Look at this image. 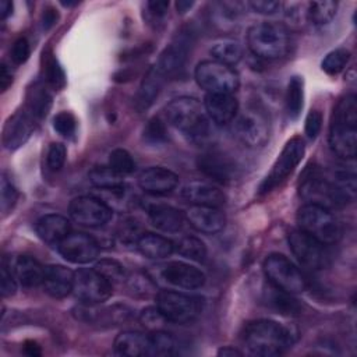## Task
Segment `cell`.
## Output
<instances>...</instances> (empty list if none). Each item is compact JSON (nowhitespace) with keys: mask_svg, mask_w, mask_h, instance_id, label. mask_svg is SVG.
Listing matches in <instances>:
<instances>
[{"mask_svg":"<svg viewBox=\"0 0 357 357\" xmlns=\"http://www.w3.org/2000/svg\"><path fill=\"white\" fill-rule=\"evenodd\" d=\"M300 195L307 204H315L326 209L343 206L356 195V176L347 170L325 173L312 169L301 181Z\"/></svg>","mask_w":357,"mask_h":357,"instance_id":"1","label":"cell"},{"mask_svg":"<svg viewBox=\"0 0 357 357\" xmlns=\"http://www.w3.org/2000/svg\"><path fill=\"white\" fill-rule=\"evenodd\" d=\"M243 342L252 356L276 357L293 346L294 337L289 328L276 321L257 319L244 326Z\"/></svg>","mask_w":357,"mask_h":357,"instance_id":"2","label":"cell"},{"mask_svg":"<svg viewBox=\"0 0 357 357\" xmlns=\"http://www.w3.org/2000/svg\"><path fill=\"white\" fill-rule=\"evenodd\" d=\"M331 149L342 159H353L357 151V98L349 93L333 109L329 126Z\"/></svg>","mask_w":357,"mask_h":357,"instance_id":"3","label":"cell"},{"mask_svg":"<svg viewBox=\"0 0 357 357\" xmlns=\"http://www.w3.org/2000/svg\"><path fill=\"white\" fill-rule=\"evenodd\" d=\"M247 46L259 59H282L289 53L291 46L290 32L282 24L259 22L248 29Z\"/></svg>","mask_w":357,"mask_h":357,"instance_id":"4","label":"cell"},{"mask_svg":"<svg viewBox=\"0 0 357 357\" xmlns=\"http://www.w3.org/2000/svg\"><path fill=\"white\" fill-rule=\"evenodd\" d=\"M167 121L191 138H204L209 131V121L204 107L198 99L181 96L167 103L165 109Z\"/></svg>","mask_w":357,"mask_h":357,"instance_id":"5","label":"cell"},{"mask_svg":"<svg viewBox=\"0 0 357 357\" xmlns=\"http://www.w3.org/2000/svg\"><path fill=\"white\" fill-rule=\"evenodd\" d=\"M300 230L324 244H333L342 237V227L333 213L319 205L305 204L297 212Z\"/></svg>","mask_w":357,"mask_h":357,"instance_id":"6","label":"cell"},{"mask_svg":"<svg viewBox=\"0 0 357 357\" xmlns=\"http://www.w3.org/2000/svg\"><path fill=\"white\" fill-rule=\"evenodd\" d=\"M156 307L160 310L167 322L190 324L195 321L204 308V300L180 291L162 290L156 293Z\"/></svg>","mask_w":357,"mask_h":357,"instance_id":"7","label":"cell"},{"mask_svg":"<svg viewBox=\"0 0 357 357\" xmlns=\"http://www.w3.org/2000/svg\"><path fill=\"white\" fill-rule=\"evenodd\" d=\"M262 268L271 286L278 287L286 293H303L307 287V282L300 269L282 254L268 255Z\"/></svg>","mask_w":357,"mask_h":357,"instance_id":"8","label":"cell"},{"mask_svg":"<svg viewBox=\"0 0 357 357\" xmlns=\"http://www.w3.org/2000/svg\"><path fill=\"white\" fill-rule=\"evenodd\" d=\"M197 84L208 93H234L240 85L237 73L216 60L198 63L194 73Z\"/></svg>","mask_w":357,"mask_h":357,"instance_id":"9","label":"cell"},{"mask_svg":"<svg viewBox=\"0 0 357 357\" xmlns=\"http://www.w3.org/2000/svg\"><path fill=\"white\" fill-rule=\"evenodd\" d=\"M305 153V145L301 137H293L282 149L280 155L275 160L271 172L259 185V194H268L280 185L298 166Z\"/></svg>","mask_w":357,"mask_h":357,"instance_id":"10","label":"cell"},{"mask_svg":"<svg viewBox=\"0 0 357 357\" xmlns=\"http://www.w3.org/2000/svg\"><path fill=\"white\" fill-rule=\"evenodd\" d=\"M234 137L247 148H262L269 139V121L257 109H247L233 120Z\"/></svg>","mask_w":357,"mask_h":357,"instance_id":"11","label":"cell"},{"mask_svg":"<svg viewBox=\"0 0 357 357\" xmlns=\"http://www.w3.org/2000/svg\"><path fill=\"white\" fill-rule=\"evenodd\" d=\"M289 247L297 261L308 269H324L329 264V252L326 244L318 241L303 230H291L287 237Z\"/></svg>","mask_w":357,"mask_h":357,"instance_id":"12","label":"cell"},{"mask_svg":"<svg viewBox=\"0 0 357 357\" xmlns=\"http://www.w3.org/2000/svg\"><path fill=\"white\" fill-rule=\"evenodd\" d=\"M74 296L84 304H99L113 293V284L95 268H82L74 272Z\"/></svg>","mask_w":357,"mask_h":357,"instance_id":"13","label":"cell"},{"mask_svg":"<svg viewBox=\"0 0 357 357\" xmlns=\"http://www.w3.org/2000/svg\"><path fill=\"white\" fill-rule=\"evenodd\" d=\"M68 212L74 222L86 227H100L113 216V209L106 202L92 195L74 198L70 202Z\"/></svg>","mask_w":357,"mask_h":357,"instance_id":"14","label":"cell"},{"mask_svg":"<svg viewBox=\"0 0 357 357\" xmlns=\"http://www.w3.org/2000/svg\"><path fill=\"white\" fill-rule=\"evenodd\" d=\"M197 166L206 177L220 184H229L238 177L237 163L226 153L209 151L198 156Z\"/></svg>","mask_w":357,"mask_h":357,"instance_id":"15","label":"cell"},{"mask_svg":"<svg viewBox=\"0 0 357 357\" xmlns=\"http://www.w3.org/2000/svg\"><path fill=\"white\" fill-rule=\"evenodd\" d=\"M60 255L73 264H88L98 258V241L85 233H70L59 245Z\"/></svg>","mask_w":357,"mask_h":357,"instance_id":"16","label":"cell"},{"mask_svg":"<svg viewBox=\"0 0 357 357\" xmlns=\"http://www.w3.org/2000/svg\"><path fill=\"white\" fill-rule=\"evenodd\" d=\"M35 128V119L24 107L22 110L15 112L10 116L3 127L1 142L3 146L8 151H14L24 145L32 135Z\"/></svg>","mask_w":357,"mask_h":357,"instance_id":"17","label":"cell"},{"mask_svg":"<svg viewBox=\"0 0 357 357\" xmlns=\"http://www.w3.org/2000/svg\"><path fill=\"white\" fill-rule=\"evenodd\" d=\"M160 276L170 284L181 289H199L205 283V275L201 269L181 262L172 261L162 266Z\"/></svg>","mask_w":357,"mask_h":357,"instance_id":"18","label":"cell"},{"mask_svg":"<svg viewBox=\"0 0 357 357\" xmlns=\"http://www.w3.org/2000/svg\"><path fill=\"white\" fill-rule=\"evenodd\" d=\"M178 184V176L167 167L151 166L138 176V185L148 194L165 195L172 192Z\"/></svg>","mask_w":357,"mask_h":357,"instance_id":"19","label":"cell"},{"mask_svg":"<svg viewBox=\"0 0 357 357\" xmlns=\"http://www.w3.org/2000/svg\"><path fill=\"white\" fill-rule=\"evenodd\" d=\"M77 319L86 324H105V325H117L126 322L131 317V310L127 305H112L106 308H96L95 304H84L74 310Z\"/></svg>","mask_w":357,"mask_h":357,"instance_id":"20","label":"cell"},{"mask_svg":"<svg viewBox=\"0 0 357 357\" xmlns=\"http://www.w3.org/2000/svg\"><path fill=\"white\" fill-rule=\"evenodd\" d=\"M190 36L181 33L177 36L159 56L155 68L165 77L174 75L185 63L187 54L190 52Z\"/></svg>","mask_w":357,"mask_h":357,"instance_id":"21","label":"cell"},{"mask_svg":"<svg viewBox=\"0 0 357 357\" xmlns=\"http://www.w3.org/2000/svg\"><path fill=\"white\" fill-rule=\"evenodd\" d=\"M185 219L191 227L199 233L213 234L223 230L226 225L225 213L216 206L192 205L185 212Z\"/></svg>","mask_w":357,"mask_h":357,"instance_id":"22","label":"cell"},{"mask_svg":"<svg viewBox=\"0 0 357 357\" xmlns=\"http://www.w3.org/2000/svg\"><path fill=\"white\" fill-rule=\"evenodd\" d=\"M204 107L208 119L218 126L231 123L238 113V102L233 93H206Z\"/></svg>","mask_w":357,"mask_h":357,"instance_id":"23","label":"cell"},{"mask_svg":"<svg viewBox=\"0 0 357 357\" xmlns=\"http://www.w3.org/2000/svg\"><path fill=\"white\" fill-rule=\"evenodd\" d=\"M180 197L191 205L222 206L226 202L225 192L213 184L205 181H190L183 185Z\"/></svg>","mask_w":357,"mask_h":357,"instance_id":"24","label":"cell"},{"mask_svg":"<svg viewBox=\"0 0 357 357\" xmlns=\"http://www.w3.org/2000/svg\"><path fill=\"white\" fill-rule=\"evenodd\" d=\"M74 272L63 265L45 266V276L42 286L45 291L54 298H63L73 291Z\"/></svg>","mask_w":357,"mask_h":357,"instance_id":"25","label":"cell"},{"mask_svg":"<svg viewBox=\"0 0 357 357\" xmlns=\"http://www.w3.org/2000/svg\"><path fill=\"white\" fill-rule=\"evenodd\" d=\"M70 222L63 215L49 213L36 220L35 230L47 244L59 245L70 234Z\"/></svg>","mask_w":357,"mask_h":357,"instance_id":"26","label":"cell"},{"mask_svg":"<svg viewBox=\"0 0 357 357\" xmlns=\"http://www.w3.org/2000/svg\"><path fill=\"white\" fill-rule=\"evenodd\" d=\"M114 350L121 356L139 357L148 356L149 336L138 331H126L116 336Z\"/></svg>","mask_w":357,"mask_h":357,"instance_id":"27","label":"cell"},{"mask_svg":"<svg viewBox=\"0 0 357 357\" xmlns=\"http://www.w3.org/2000/svg\"><path fill=\"white\" fill-rule=\"evenodd\" d=\"M149 220L153 227L166 233H177L184 223L181 212L170 205H153L149 209Z\"/></svg>","mask_w":357,"mask_h":357,"instance_id":"28","label":"cell"},{"mask_svg":"<svg viewBox=\"0 0 357 357\" xmlns=\"http://www.w3.org/2000/svg\"><path fill=\"white\" fill-rule=\"evenodd\" d=\"M14 273L22 286L36 287L43 282L45 266L33 257L21 255L14 264Z\"/></svg>","mask_w":357,"mask_h":357,"instance_id":"29","label":"cell"},{"mask_svg":"<svg viewBox=\"0 0 357 357\" xmlns=\"http://www.w3.org/2000/svg\"><path fill=\"white\" fill-rule=\"evenodd\" d=\"M165 79L166 78L155 68V66L149 68V71L144 77V79L139 85V89L135 95V102L134 103H135L137 110L142 112L153 103V100L159 95V91H160Z\"/></svg>","mask_w":357,"mask_h":357,"instance_id":"30","label":"cell"},{"mask_svg":"<svg viewBox=\"0 0 357 357\" xmlns=\"http://www.w3.org/2000/svg\"><path fill=\"white\" fill-rule=\"evenodd\" d=\"M52 107V95L42 82L32 84L25 96V109L35 120L43 119Z\"/></svg>","mask_w":357,"mask_h":357,"instance_id":"31","label":"cell"},{"mask_svg":"<svg viewBox=\"0 0 357 357\" xmlns=\"http://www.w3.org/2000/svg\"><path fill=\"white\" fill-rule=\"evenodd\" d=\"M135 245L138 251L149 259L166 258L174 250V245L169 238L153 233H142Z\"/></svg>","mask_w":357,"mask_h":357,"instance_id":"32","label":"cell"},{"mask_svg":"<svg viewBox=\"0 0 357 357\" xmlns=\"http://www.w3.org/2000/svg\"><path fill=\"white\" fill-rule=\"evenodd\" d=\"M211 54L216 61L231 67L243 59L244 50L238 40L231 38H220L212 43Z\"/></svg>","mask_w":357,"mask_h":357,"instance_id":"33","label":"cell"},{"mask_svg":"<svg viewBox=\"0 0 357 357\" xmlns=\"http://www.w3.org/2000/svg\"><path fill=\"white\" fill-rule=\"evenodd\" d=\"M92 185L102 191H114L124 187V176L107 166H96L88 173Z\"/></svg>","mask_w":357,"mask_h":357,"instance_id":"34","label":"cell"},{"mask_svg":"<svg viewBox=\"0 0 357 357\" xmlns=\"http://www.w3.org/2000/svg\"><path fill=\"white\" fill-rule=\"evenodd\" d=\"M265 300L272 308H275L280 314L296 315L301 310L300 304L293 297V294L286 293V291H283L278 287H273V286L269 287L268 291H265Z\"/></svg>","mask_w":357,"mask_h":357,"instance_id":"35","label":"cell"},{"mask_svg":"<svg viewBox=\"0 0 357 357\" xmlns=\"http://www.w3.org/2000/svg\"><path fill=\"white\" fill-rule=\"evenodd\" d=\"M336 10H337L336 1H331V0L311 1L308 3L305 14L311 24H314L315 26H322L329 24L333 20Z\"/></svg>","mask_w":357,"mask_h":357,"instance_id":"36","label":"cell"},{"mask_svg":"<svg viewBox=\"0 0 357 357\" xmlns=\"http://www.w3.org/2000/svg\"><path fill=\"white\" fill-rule=\"evenodd\" d=\"M43 77L49 86L59 91L66 85V74L50 50L43 52Z\"/></svg>","mask_w":357,"mask_h":357,"instance_id":"37","label":"cell"},{"mask_svg":"<svg viewBox=\"0 0 357 357\" xmlns=\"http://www.w3.org/2000/svg\"><path fill=\"white\" fill-rule=\"evenodd\" d=\"M304 100V89L301 77H291L286 91V109L291 119H297L303 109Z\"/></svg>","mask_w":357,"mask_h":357,"instance_id":"38","label":"cell"},{"mask_svg":"<svg viewBox=\"0 0 357 357\" xmlns=\"http://www.w3.org/2000/svg\"><path fill=\"white\" fill-rule=\"evenodd\" d=\"M176 250L180 255L192 261H204L206 257V247L204 241L192 236H185L180 238Z\"/></svg>","mask_w":357,"mask_h":357,"instance_id":"39","label":"cell"},{"mask_svg":"<svg viewBox=\"0 0 357 357\" xmlns=\"http://www.w3.org/2000/svg\"><path fill=\"white\" fill-rule=\"evenodd\" d=\"M176 342L167 332L156 331L149 336V351L148 356H169L174 351Z\"/></svg>","mask_w":357,"mask_h":357,"instance_id":"40","label":"cell"},{"mask_svg":"<svg viewBox=\"0 0 357 357\" xmlns=\"http://www.w3.org/2000/svg\"><path fill=\"white\" fill-rule=\"evenodd\" d=\"M144 141L149 145H162L167 141V127L165 121L155 116L144 127Z\"/></svg>","mask_w":357,"mask_h":357,"instance_id":"41","label":"cell"},{"mask_svg":"<svg viewBox=\"0 0 357 357\" xmlns=\"http://www.w3.org/2000/svg\"><path fill=\"white\" fill-rule=\"evenodd\" d=\"M95 269L102 276H105L113 286L116 283H121L123 280L127 279L124 266L119 261H116V259H109V258L100 259V261H98L95 264Z\"/></svg>","mask_w":357,"mask_h":357,"instance_id":"42","label":"cell"},{"mask_svg":"<svg viewBox=\"0 0 357 357\" xmlns=\"http://www.w3.org/2000/svg\"><path fill=\"white\" fill-rule=\"evenodd\" d=\"M350 52L346 49H335L329 52L321 63L322 70L329 75L339 74L349 63Z\"/></svg>","mask_w":357,"mask_h":357,"instance_id":"43","label":"cell"},{"mask_svg":"<svg viewBox=\"0 0 357 357\" xmlns=\"http://www.w3.org/2000/svg\"><path fill=\"white\" fill-rule=\"evenodd\" d=\"M109 166L123 176L131 174L135 170V162L131 153L123 148H116L110 152Z\"/></svg>","mask_w":357,"mask_h":357,"instance_id":"44","label":"cell"},{"mask_svg":"<svg viewBox=\"0 0 357 357\" xmlns=\"http://www.w3.org/2000/svg\"><path fill=\"white\" fill-rule=\"evenodd\" d=\"M18 199V191L13 181L7 177L6 172L1 173V180H0V208L3 216H6L17 204Z\"/></svg>","mask_w":357,"mask_h":357,"instance_id":"45","label":"cell"},{"mask_svg":"<svg viewBox=\"0 0 357 357\" xmlns=\"http://www.w3.org/2000/svg\"><path fill=\"white\" fill-rule=\"evenodd\" d=\"M139 322L149 331L156 332V331H162L165 324L167 322V319L163 317V314L160 312V310L155 305L146 307L141 311L139 314Z\"/></svg>","mask_w":357,"mask_h":357,"instance_id":"46","label":"cell"},{"mask_svg":"<svg viewBox=\"0 0 357 357\" xmlns=\"http://www.w3.org/2000/svg\"><path fill=\"white\" fill-rule=\"evenodd\" d=\"M67 149L61 142H52L46 153V163L52 172H59L66 162Z\"/></svg>","mask_w":357,"mask_h":357,"instance_id":"47","label":"cell"},{"mask_svg":"<svg viewBox=\"0 0 357 357\" xmlns=\"http://www.w3.org/2000/svg\"><path fill=\"white\" fill-rule=\"evenodd\" d=\"M77 120L73 113L70 112H60L53 119V128L61 137H71L75 132Z\"/></svg>","mask_w":357,"mask_h":357,"instance_id":"48","label":"cell"},{"mask_svg":"<svg viewBox=\"0 0 357 357\" xmlns=\"http://www.w3.org/2000/svg\"><path fill=\"white\" fill-rule=\"evenodd\" d=\"M127 283H128V287L134 293L141 294V296H149L151 293L155 291L153 282L141 273H135L134 276L127 278Z\"/></svg>","mask_w":357,"mask_h":357,"instance_id":"49","label":"cell"},{"mask_svg":"<svg viewBox=\"0 0 357 357\" xmlns=\"http://www.w3.org/2000/svg\"><path fill=\"white\" fill-rule=\"evenodd\" d=\"M29 53H31L29 42H28L26 38L21 36V38H18L13 43V47H11V52H10V57H11L14 64L20 66V64H24L28 60Z\"/></svg>","mask_w":357,"mask_h":357,"instance_id":"50","label":"cell"},{"mask_svg":"<svg viewBox=\"0 0 357 357\" xmlns=\"http://www.w3.org/2000/svg\"><path fill=\"white\" fill-rule=\"evenodd\" d=\"M0 289L3 297H10L17 291V282L8 268L3 264L0 269Z\"/></svg>","mask_w":357,"mask_h":357,"instance_id":"51","label":"cell"},{"mask_svg":"<svg viewBox=\"0 0 357 357\" xmlns=\"http://www.w3.org/2000/svg\"><path fill=\"white\" fill-rule=\"evenodd\" d=\"M322 127V114L318 110H311L305 119V134L310 139H315Z\"/></svg>","mask_w":357,"mask_h":357,"instance_id":"52","label":"cell"},{"mask_svg":"<svg viewBox=\"0 0 357 357\" xmlns=\"http://www.w3.org/2000/svg\"><path fill=\"white\" fill-rule=\"evenodd\" d=\"M248 6L259 14H265V15H271L278 13L282 8V3L280 1H275V0H254L250 1Z\"/></svg>","mask_w":357,"mask_h":357,"instance_id":"53","label":"cell"},{"mask_svg":"<svg viewBox=\"0 0 357 357\" xmlns=\"http://www.w3.org/2000/svg\"><path fill=\"white\" fill-rule=\"evenodd\" d=\"M148 14L151 15L152 21H162L169 10V1L165 0H153L146 3Z\"/></svg>","mask_w":357,"mask_h":357,"instance_id":"54","label":"cell"},{"mask_svg":"<svg viewBox=\"0 0 357 357\" xmlns=\"http://www.w3.org/2000/svg\"><path fill=\"white\" fill-rule=\"evenodd\" d=\"M57 18H59V14H57V11H56L54 8H52V7L45 8V10H43V14H42V20H40L43 29H45V31L50 29V28L56 24Z\"/></svg>","mask_w":357,"mask_h":357,"instance_id":"55","label":"cell"},{"mask_svg":"<svg viewBox=\"0 0 357 357\" xmlns=\"http://www.w3.org/2000/svg\"><path fill=\"white\" fill-rule=\"evenodd\" d=\"M11 84H13V73L6 63H1V66H0V89H1V92H4Z\"/></svg>","mask_w":357,"mask_h":357,"instance_id":"56","label":"cell"},{"mask_svg":"<svg viewBox=\"0 0 357 357\" xmlns=\"http://www.w3.org/2000/svg\"><path fill=\"white\" fill-rule=\"evenodd\" d=\"M24 353L28 354V356H32V357H36V356H40V346L36 343V342H32V340H28L24 343Z\"/></svg>","mask_w":357,"mask_h":357,"instance_id":"57","label":"cell"},{"mask_svg":"<svg viewBox=\"0 0 357 357\" xmlns=\"http://www.w3.org/2000/svg\"><path fill=\"white\" fill-rule=\"evenodd\" d=\"M11 10H13V3L11 1H8V0H1L0 1V18L1 20H6L11 14Z\"/></svg>","mask_w":357,"mask_h":357,"instance_id":"58","label":"cell"},{"mask_svg":"<svg viewBox=\"0 0 357 357\" xmlns=\"http://www.w3.org/2000/svg\"><path fill=\"white\" fill-rule=\"evenodd\" d=\"M219 356H223V357H236V356H243V353L240 350H237L236 347H231V346H225L222 347L219 351H218Z\"/></svg>","mask_w":357,"mask_h":357,"instance_id":"59","label":"cell"},{"mask_svg":"<svg viewBox=\"0 0 357 357\" xmlns=\"http://www.w3.org/2000/svg\"><path fill=\"white\" fill-rule=\"evenodd\" d=\"M192 6H194V1H188V0H178V1L176 3L177 13H180V14H184V13L188 11Z\"/></svg>","mask_w":357,"mask_h":357,"instance_id":"60","label":"cell"},{"mask_svg":"<svg viewBox=\"0 0 357 357\" xmlns=\"http://www.w3.org/2000/svg\"><path fill=\"white\" fill-rule=\"evenodd\" d=\"M63 6H75L77 1H61Z\"/></svg>","mask_w":357,"mask_h":357,"instance_id":"61","label":"cell"}]
</instances>
